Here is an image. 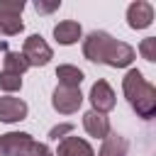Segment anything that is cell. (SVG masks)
<instances>
[{
  "label": "cell",
  "mask_w": 156,
  "mask_h": 156,
  "mask_svg": "<svg viewBox=\"0 0 156 156\" xmlns=\"http://www.w3.org/2000/svg\"><path fill=\"white\" fill-rule=\"evenodd\" d=\"M83 56L93 63H105L112 68H127L136 58V51L127 41H117L112 34L95 29L83 39Z\"/></svg>",
  "instance_id": "6da1fadb"
},
{
  "label": "cell",
  "mask_w": 156,
  "mask_h": 156,
  "mask_svg": "<svg viewBox=\"0 0 156 156\" xmlns=\"http://www.w3.org/2000/svg\"><path fill=\"white\" fill-rule=\"evenodd\" d=\"M122 93L129 102V107L141 119H151L156 115V88L141 76V71L129 68L122 78Z\"/></svg>",
  "instance_id": "7a4b0ae2"
},
{
  "label": "cell",
  "mask_w": 156,
  "mask_h": 156,
  "mask_svg": "<svg viewBox=\"0 0 156 156\" xmlns=\"http://www.w3.org/2000/svg\"><path fill=\"white\" fill-rule=\"evenodd\" d=\"M83 105V93L80 88H66V85H56L51 93V107L58 115H73L78 112Z\"/></svg>",
  "instance_id": "3957f363"
},
{
  "label": "cell",
  "mask_w": 156,
  "mask_h": 156,
  "mask_svg": "<svg viewBox=\"0 0 156 156\" xmlns=\"http://www.w3.org/2000/svg\"><path fill=\"white\" fill-rule=\"evenodd\" d=\"M22 56L27 58V63H29V66H46V63L51 61L54 51H51V46L44 41V37H41V34H32V37H27V39H24Z\"/></svg>",
  "instance_id": "277c9868"
},
{
  "label": "cell",
  "mask_w": 156,
  "mask_h": 156,
  "mask_svg": "<svg viewBox=\"0 0 156 156\" xmlns=\"http://www.w3.org/2000/svg\"><path fill=\"white\" fill-rule=\"evenodd\" d=\"M88 100H90L93 110H95V112H102V115H107V112L115 110V105H117V95H115V90H112V85H110L107 80H95L93 88H90Z\"/></svg>",
  "instance_id": "5b68a950"
},
{
  "label": "cell",
  "mask_w": 156,
  "mask_h": 156,
  "mask_svg": "<svg viewBox=\"0 0 156 156\" xmlns=\"http://www.w3.org/2000/svg\"><path fill=\"white\" fill-rule=\"evenodd\" d=\"M154 22V5L146 0H134L127 7V24L132 29H146Z\"/></svg>",
  "instance_id": "8992f818"
},
{
  "label": "cell",
  "mask_w": 156,
  "mask_h": 156,
  "mask_svg": "<svg viewBox=\"0 0 156 156\" xmlns=\"http://www.w3.org/2000/svg\"><path fill=\"white\" fill-rule=\"evenodd\" d=\"M27 112H29V107L22 98H12V95L0 98V122H7V124L22 122L27 117Z\"/></svg>",
  "instance_id": "52a82bcc"
},
{
  "label": "cell",
  "mask_w": 156,
  "mask_h": 156,
  "mask_svg": "<svg viewBox=\"0 0 156 156\" xmlns=\"http://www.w3.org/2000/svg\"><path fill=\"white\" fill-rule=\"evenodd\" d=\"M83 129L88 136H95V139H105L112 127H110V117L102 115V112H95V110H88L83 115Z\"/></svg>",
  "instance_id": "ba28073f"
},
{
  "label": "cell",
  "mask_w": 156,
  "mask_h": 156,
  "mask_svg": "<svg viewBox=\"0 0 156 156\" xmlns=\"http://www.w3.org/2000/svg\"><path fill=\"white\" fill-rule=\"evenodd\" d=\"M54 156H95L93 146L80 136H63L56 146Z\"/></svg>",
  "instance_id": "9c48e42d"
},
{
  "label": "cell",
  "mask_w": 156,
  "mask_h": 156,
  "mask_svg": "<svg viewBox=\"0 0 156 156\" xmlns=\"http://www.w3.org/2000/svg\"><path fill=\"white\" fill-rule=\"evenodd\" d=\"M80 37H83V29H80V24H78L76 20H63V22H58V24L54 27V39H56L58 44H63V46L76 44Z\"/></svg>",
  "instance_id": "30bf717a"
},
{
  "label": "cell",
  "mask_w": 156,
  "mask_h": 156,
  "mask_svg": "<svg viewBox=\"0 0 156 156\" xmlns=\"http://www.w3.org/2000/svg\"><path fill=\"white\" fill-rule=\"evenodd\" d=\"M127 151H129V141L122 134H112L110 132L102 139V146H100L98 156H127Z\"/></svg>",
  "instance_id": "8fae6325"
},
{
  "label": "cell",
  "mask_w": 156,
  "mask_h": 156,
  "mask_svg": "<svg viewBox=\"0 0 156 156\" xmlns=\"http://www.w3.org/2000/svg\"><path fill=\"white\" fill-rule=\"evenodd\" d=\"M56 78H58V85H66V88H80L83 83V71L78 66H71V63H61L56 68Z\"/></svg>",
  "instance_id": "7c38bea8"
},
{
  "label": "cell",
  "mask_w": 156,
  "mask_h": 156,
  "mask_svg": "<svg viewBox=\"0 0 156 156\" xmlns=\"http://www.w3.org/2000/svg\"><path fill=\"white\" fill-rule=\"evenodd\" d=\"M27 68H29V63H27V58L22 56V51H5V58H2V71L15 73V76H22Z\"/></svg>",
  "instance_id": "4fadbf2b"
},
{
  "label": "cell",
  "mask_w": 156,
  "mask_h": 156,
  "mask_svg": "<svg viewBox=\"0 0 156 156\" xmlns=\"http://www.w3.org/2000/svg\"><path fill=\"white\" fill-rule=\"evenodd\" d=\"M24 29L22 15H10V12H0V37H15Z\"/></svg>",
  "instance_id": "5bb4252c"
},
{
  "label": "cell",
  "mask_w": 156,
  "mask_h": 156,
  "mask_svg": "<svg viewBox=\"0 0 156 156\" xmlns=\"http://www.w3.org/2000/svg\"><path fill=\"white\" fill-rule=\"evenodd\" d=\"M15 156H54V151L46 146V144H41V141H34L32 139V134L22 141V146L17 149V154Z\"/></svg>",
  "instance_id": "9a60e30c"
},
{
  "label": "cell",
  "mask_w": 156,
  "mask_h": 156,
  "mask_svg": "<svg viewBox=\"0 0 156 156\" xmlns=\"http://www.w3.org/2000/svg\"><path fill=\"white\" fill-rule=\"evenodd\" d=\"M20 88H22V76L0 71V90H5V93H17Z\"/></svg>",
  "instance_id": "2e32d148"
},
{
  "label": "cell",
  "mask_w": 156,
  "mask_h": 156,
  "mask_svg": "<svg viewBox=\"0 0 156 156\" xmlns=\"http://www.w3.org/2000/svg\"><path fill=\"white\" fill-rule=\"evenodd\" d=\"M139 54H141V58H146V61H156V37H146V39H141V44H139Z\"/></svg>",
  "instance_id": "e0dca14e"
},
{
  "label": "cell",
  "mask_w": 156,
  "mask_h": 156,
  "mask_svg": "<svg viewBox=\"0 0 156 156\" xmlns=\"http://www.w3.org/2000/svg\"><path fill=\"white\" fill-rule=\"evenodd\" d=\"M22 10H24V0H0V12L22 15Z\"/></svg>",
  "instance_id": "ac0fdd59"
},
{
  "label": "cell",
  "mask_w": 156,
  "mask_h": 156,
  "mask_svg": "<svg viewBox=\"0 0 156 156\" xmlns=\"http://www.w3.org/2000/svg\"><path fill=\"white\" fill-rule=\"evenodd\" d=\"M58 7H61V0H51V2H46V0H37V2H34V10H37L39 15H49V12L58 10Z\"/></svg>",
  "instance_id": "d6986e66"
},
{
  "label": "cell",
  "mask_w": 156,
  "mask_h": 156,
  "mask_svg": "<svg viewBox=\"0 0 156 156\" xmlns=\"http://www.w3.org/2000/svg\"><path fill=\"white\" fill-rule=\"evenodd\" d=\"M71 132H73V124H58V127H54V129L49 132V139L58 141V136L63 139V134H71Z\"/></svg>",
  "instance_id": "ffe728a7"
},
{
  "label": "cell",
  "mask_w": 156,
  "mask_h": 156,
  "mask_svg": "<svg viewBox=\"0 0 156 156\" xmlns=\"http://www.w3.org/2000/svg\"><path fill=\"white\" fill-rule=\"evenodd\" d=\"M0 156H7V146H5V136L0 134Z\"/></svg>",
  "instance_id": "44dd1931"
}]
</instances>
